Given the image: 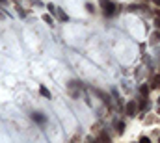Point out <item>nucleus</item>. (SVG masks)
I'll list each match as a JSON object with an SVG mask.
<instances>
[{"instance_id":"obj_3","label":"nucleus","mask_w":160,"mask_h":143,"mask_svg":"<svg viewBox=\"0 0 160 143\" xmlns=\"http://www.w3.org/2000/svg\"><path fill=\"white\" fill-rule=\"evenodd\" d=\"M151 87H153V89H158V87H160V74H155V76H153Z\"/></svg>"},{"instance_id":"obj_1","label":"nucleus","mask_w":160,"mask_h":143,"mask_svg":"<svg viewBox=\"0 0 160 143\" xmlns=\"http://www.w3.org/2000/svg\"><path fill=\"white\" fill-rule=\"evenodd\" d=\"M101 6H103V9H104V13H106V15H114L115 6L112 2H108V0H101Z\"/></svg>"},{"instance_id":"obj_7","label":"nucleus","mask_w":160,"mask_h":143,"mask_svg":"<svg viewBox=\"0 0 160 143\" xmlns=\"http://www.w3.org/2000/svg\"><path fill=\"white\" fill-rule=\"evenodd\" d=\"M43 21L49 22V24H52V17H50V15H45V17H43Z\"/></svg>"},{"instance_id":"obj_6","label":"nucleus","mask_w":160,"mask_h":143,"mask_svg":"<svg viewBox=\"0 0 160 143\" xmlns=\"http://www.w3.org/2000/svg\"><path fill=\"white\" fill-rule=\"evenodd\" d=\"M158 39H160V35H158V34H153V35H151V43H157Z\"/></svg>"},{"instance_id":"obj_5","label":"nucleus","mask_w":160,"mask_h":143,"mask_svg":"<svg viewBox=\"0 0 160 143\" xmlns=\"http://www.w3.org/2000/svg\"><path fill=\"white\" fill-rule=\"evenodd\" d=\"M34 121H37V123H45V117H43V115L34 113Z\"/></svg>"},{"instance_id":"obj_8","label":"nucleus","mask_w":160,"mask_h":143,"mask_svg":"<svg viewBox=\"0 0 160 143\" xmlns=\"http://www.w3.org/2000/svg\"><path fill=\"white\" fill-rule=\"evenodd\" d=\"M60 19H61V21H67V15H65V13H61V11H60Z\"/></svg>"},{"instance_id":"obj_2","label":"nucleus","mask_w":160,"mask_h":143,"mask_svg":"<svg viewBox=\"0 0 160 143\" xmlns=\"http://www.w3.org/2000/svg\"><path fill=\"white\" fill-rule=\"evenodd\" d=\"M136 108H138V104H136L134 101H130L127 106H125V112H127L128 115H134V113H136Z\"/></svg>"},{"instance_id":"obj_9","label":"nucleus","mask_w":160,"mask_h":143,"mask_svg":"<svg viewBox=\"0 0 160 143\" xmlns=\"http://www.w3.org/2000/svg\"><path fill=\"white\" fill-rule=\"evenodd\" d=\"M155 4H158V6H160V0H155Z\"/></svg>"},{"instance_id":"obj_4","label":"nucleus","mask_w":160,"mask_h":143,"mask_svg":"<svg viewBox=\"0 0 160 143\" xmlns=\"http://www.w3.org/2000/svg\"><path fill=\"white\" fill-rule=\"evenodd\" d=\"M39 91H41V95H43V97H47V98H50V91H49V89H47V87H45V86H41V87H39Z\"/></svg>"}]
</instances>
